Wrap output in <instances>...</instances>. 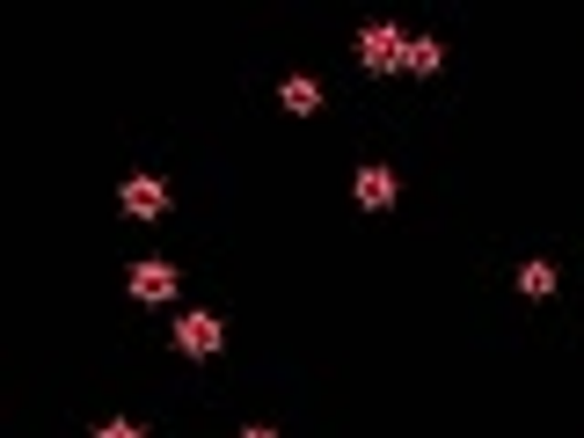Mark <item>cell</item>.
<instances>
[{"label":"cell","mask_w":584,"mask_h":438,"mask_svg":"<svg viewBox=\"0 0 584 438\" xmlns=\"http://www.w3.org/2000/svg\"><path fill=\"white\" fill-rule=\"evenodd\" d=\"M519 293H526V299H549L555 293V263H541V256L519 263Z\"/></svg>","instance_id":"8"},{"label":"cell","mask_w":584,"mask_h":438,"mask_svg":"<svg viewBox=\"0 0 584 438\" xmlns=\"http://www.w3.org/2000/svg\"><path fill=\"white\" fill-rule=\"evenodd\" d=\"M439 67H445V44H439V37H409V59H402L409 81H431Z\"/></svg>","instance_id":"7"},{"label":"cell","mask_w":584,"mask_h":438,"mask_svg":"<svg viewBox=\"0 0 584 438\" xmlns=\"http://www.w3.org/2000/svg\"><path fill=\"white\" fill-rule=\"evenodd\" d=\"M278 103L293 110V118H315V110H321V81H315V73H285Z\"/></svg>","instance_id":"6"},{"label":"cell","mask_w":584,"mask_h":438,"mask_svg":"<svg viewBox=\"0 0 584 438\" xmlns=\"http://www.w3.org/2000/svg\"><path fill=\"white\" fill-rule=\"evenodd\" d=\"M351 197H358L366 212H388V205H395V169H380V161H372V169H358V175H351Z\"/></svg>","instance_id":"5"},{"label":"cell","mask_w":584,"mask_h":438,"mask_svg":"<svg viewBox=\"0 0 584 438\" xmlns=\"http://www.w3.org/2000/svg\"><path fill=\"white\" fill-rule=\"evenodd\" d=\"M117 212L124 220H161V212H168V183H161V175H124L117 183Z\"/></svg>","instance_id":"2"},{"label":"cell","mask_w":584,"mask_h":438,"mask_svg":"<svg viewBox=\"0 0 584 438\" xmlns=\"http://www.w3.org/2000/svg\"><path fill=\"white\" fill-rule=\"evenodd\" d=\"M402 59H409V37L395 30V22H372V30L358 37V67L366 73H402Z\"/></svg>","instance_id":"1"},{"label":"cell","mask_w":584,"mask_h":438,"mask_svg":"<svg viewBox=\"0 0 584 438\" xmlns=\"http://www.w3.org/2000/svg\"><path fill=\"white\" fill-rule=\"evenodd\" d=\"M219 344H227V329H219V315H205V307H191V315H176V350H183V358H213Z\"/></svg>","instance_id":"3"},{"label":"cell","mask_w":584,"mask_h":438,"mask_svg":"<svg viewBox=\"0 0 584 438\" xmlns=\"http://www.w3.org/2000/svg\"><path fill=\"white\" fill-rule=\"evenodd\" d=\"M242 438H278V431H270V424H248V431Z\"/></svg>","instance_id":"10"},{"label":"cell","mask_w":584,"mask_h":438,"mask_svg":"<svg viewBox=\"0 0 584 438\" xmlns=\"http://www.w3.org/2000/svg\"><path fill=\"white\" fill-rule=\"evenodd\" d=\"M95 438H140V424H124V417L117 424H95Z\"/></svg>","instance_id":"9"},{"label":"cell","mask_w":584,"mask_h":438,"mask_svg":"<svg viewBox=\"0 0 584 438\" xmlns=\"http://www.w3.org/2000/svg\"><path fill=\"white\" fill-rule=\"evenodd\" d=\"M132 299H146V307H168V299H176V263H161V256L132 263Z\"/></svg>","instance_id":"4"}]
</instances>
